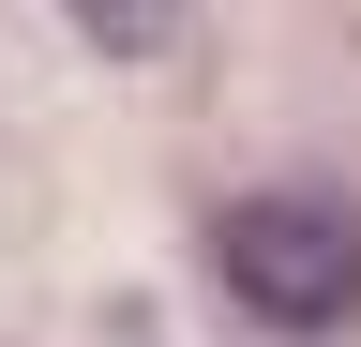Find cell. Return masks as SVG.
<instances>
[{"instance_id": "6da1fadb", "label": "cell", "mask_w": 361, "mask_h": 347, "mask_svg": "<svg viewBox=\"0 0 361 347\" xmlns=\"http://www.w3.org/2000/svg\"><path fill=\"white\" fill-rule=\"evenodd\" d=\"M211 272L241 287V317L271 332H346L361 317V211L331 182H271V196H226V227H211Z\"/></svg>"}, {"instance_id": "7a4b0ae2", "label": "cell", "mask_w": 361, "mask_h": 347, "mask_svg": "<svg viewBox=\"0 0 361 347\" xmlns=\"http://www.w3.org/2000/svg\"><path fill=\"white\" fill-rule=\"evenodd\" d=\"M61 16H90V30H106L121 61H151L166 30H180V0H61Z\"/></svg>"}]
</instances>
